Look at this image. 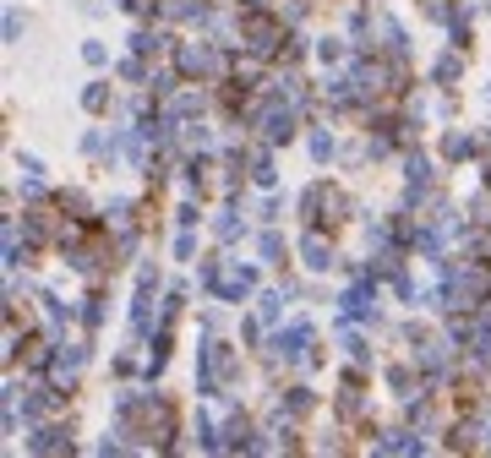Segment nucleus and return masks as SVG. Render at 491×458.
Returning a JSON list of instances; mask_svg holds the SVG:
<instances>
[{
  "label": "nucleus",
  "mask_w": 491,
  "mask_h": 458,
  "mask_svg": "<svg viewBox=\"0 0 491 458\" xmlns=\"http://www.w3.org/2000/svg\"><path fill=\"white\" fill-rule=\"evenodd\" d=\"M306 256H311V268H327V246L322 240H306Z\"/></svg>",
  "instance_id": "nucleus-1"
}]
</instances>
